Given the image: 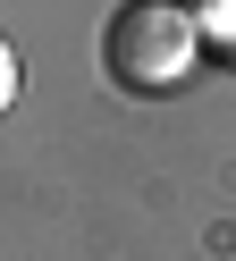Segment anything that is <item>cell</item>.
Instances as JSON below:
<instances>
[{
    "instance_id": "6da1fadb",
    "label": "cell",
    "mask_w": 236,
    "mask_h": 261,
    "mask_svg": "<svg viewBox=\"0 0 236 261\" xmlns=\"http://www.w3.org/2000/svg\"><path fill=\"white\" fill-rule=\"evenodd\" d=\"M202 25H194V9L185 0H127L110 17V34H101V68H110V85L118 93H177L185 76L202 68Z\"/></svg>"
},
{
    "instance_id": "7a4b0ae2",
    "label": "cell",
    "mask_w": 236,
    "mask_h": 261,
    "mask_svg": "<svg viewBox=\"0 0 236 261\" xmlns=\"http://www.w3.org/2000/svg\"><path fill=\"white\" fill-rule=\"evenodd\" d=\"M194 25H202V51L236 68V0H194Z\"/></svg>"
},
{
    "instance_id": "3957f363",
    "label": "cell",
    "mask_w": 236,
    "mask_h": 261,
    "mask_svg": "<svg viewBox=\"0 0 236 261\" xmlns=\"http://www.w3.org/2000/svg\"><path fill=\"white\" fill-rule=\"evenodd\" d=\"M17 85H26V68H17V42L0 34V118H9V101H17Z\"/></svg>"
}]
</instances>
